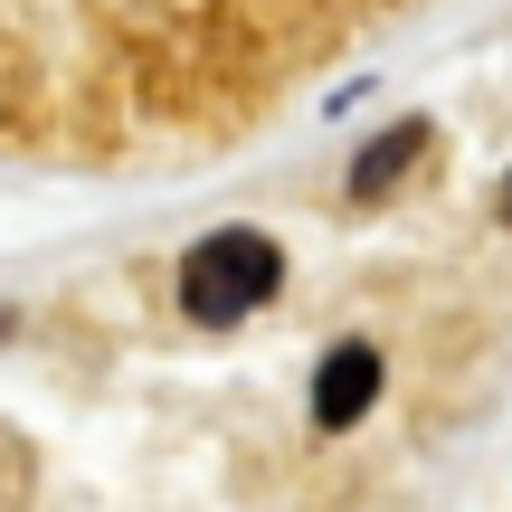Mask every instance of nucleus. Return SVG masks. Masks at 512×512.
Masks as SVG:
<instances>
[{
	"instance_id": "nucleus-2",
	"label": "nucleus",
	"mask_w": 512,
	"mask_h": 512,
	"mask_svg": "<svg viewBox=\"0 0 512 512\" xmlns=\"http://www.w3.org/2000/svg\"><path fill=\"white\" fill-rule=\"evenodd\" d=\"M370 399H380V351H370V342H342L323 370H313V418H323V427H351Z\"/></svg>"
},
{
	"instance_id": "nucleus-3",
	"label": "nucleus",
	"mask_w": 512,
	"mask_h": 512,
	"mask_svg": "<svg viewBox=\"0 0 512 512\" xmlns=\"http://www.w3.org/2000/svg\"><path fill=\"white\" fill-rule=\"evenodd\" d=\"M427 152V124H399V133H380V143L351 162V200H389V190L408 181V162Z\"/></svg>"
},
{
	"instance_id": "nucleus-4",
	"label": "nucleus",
	"mask_w": 512,
	"mask_h": 512,
	"mask_svg": "<svg viewBox=\"0 0 512 512\" xmlns=\"http://www.w3.org/2000/svg\"><path fill=\"white\" fill-rule=\"evenodd\" d=\"M503 219H512V181H503Z\"/></svg>"
},
{
	"instance_id": "nucleus-1",
	"label": "nucleus",
	"mask_w": 512,
	"mask_h": 512,
	"mask_svg": "<svg viewBox=\"0 0 512 512\" xmlns=\"http://www.w3.org/2000/svg\"><path fill=\"white\" fill-rule=\"evenodd\" d=\"M275 275H285L275 238H256V228H219V238L190 247L181 304H190V323H238V313H256L275 294Z\"/></svg>"
}]
</instances>
